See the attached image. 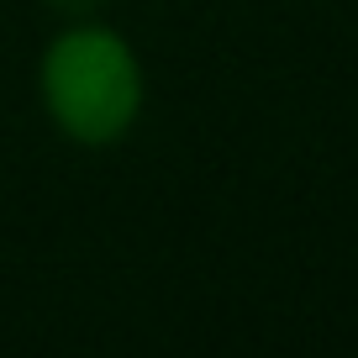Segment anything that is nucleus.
<instances>
[{"label": "nucleus", "mask_w": 358, "mask_h": 358, "mask_svg": "<svg viewBox=\"0 0 358 358\" xmlns=\"http://www.w3.org/2000/svg\"><path fill=\"white\" fill-rule=\"evenodd\" d=\"M37 95L58 137L74 148H116L143 116L148 74L116 27L69 22L37 58Z\"/></svg>", "instance_id": "f257e3e1"}]
</instances>
